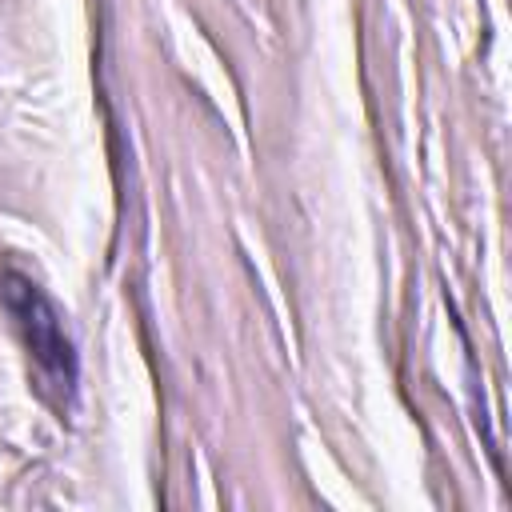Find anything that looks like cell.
Instances as JSON below:
<instances>
[{
	"label": "cell",
	"instance_id": "cell-1",
	"mask_svg": "<svg viewBox=\"0 0 512 512\" xmlns=\"http://www.w3.org/2000/svg\"><path fill=\"white\" fill-rule=\"evenodd\" d=\"M0 292H4V304L16 320L20 340L28 348L40 396L64 416L72 408V396H76V348L64 332V316L44 296V288L16 268H8L0 276Z\"/></svg>",
	"mask_w": 512,
	"mask_h": 512
}]
</instances>
